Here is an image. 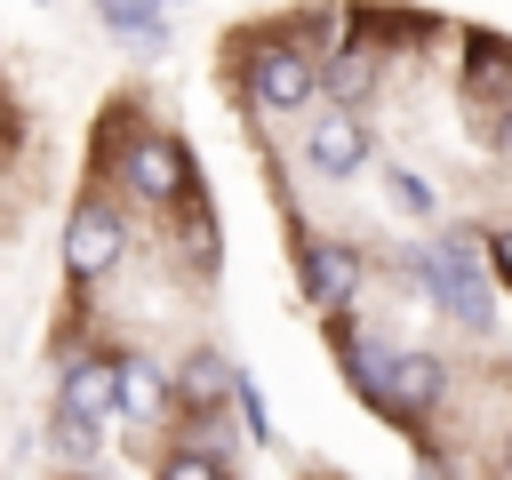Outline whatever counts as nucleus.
<instances>
[{"mask_svg": "<svg viewBox=\"0 0 512 480\" xmlns=\"http://www.w3.org/2000/svg\"><path fill=\"white\" fill-rule=\"evenodd\" d=\"M312 72H320L312 48H296V40H264V48L248 56V96H256L264 112H304V104H312Z\"/></svg>", "mask_w": 512, "mask_h": 480, "instance_id": "f257e3e1", "label": "nucleus"}, {"mask_svg": "<svg viewBox=\"0 0 512 480\" xmlns=\"http://www.w3.org/2000/svg\"><path fill=\"white\" fill-rule=\"evenodd\" d=\"M424 288L440 312H456L464 328H488V288H480V264H472V240H440L424 256Z\"/></svg>", "mask_w": 512, "mask_h": 480, "instance_id": "f03ea898", "label": "nucleus"}, {"mask_svg": "<svg viewBox=\"0 0 512 480\" xmlns=\"http://www.w3.org/2000/svg\"><path fill=\"white\" fill-rule=\"evenodd\" d=\"M120 248H128L120 216H112L104 200H80L72 224H64V272H72V280H104V272L120 264Z\"/></svg>", "mask_w": 512, "mask_h": 480, "instance_id": "7ed1b4c3", "label": "nucleus"}, {"mask_svg": "<svg viewBox=\"0 0 512 480\" xmlns=\"http://www.w3.org/2000/svg\"><path fill=\"white\" fill-rule=\"evenodd\" d=\"M128 192L136 200H184V184H192V160H184V144L176 136H128Z\"/></svg>", "mask_w": 512, "mask_h": 480, "instance_id": "20e7f679", "label": "nucleus"}, {"mask_svg": "<svg viewBox=\"0 0 512 480\" xmlns=\"http://www.w3.org/2000/svg\"><path fill=\"white\" fill-rule=\"evenodd\" d=\"M304 160H312V176L344 184V176L368 168V128H360L352 112H320V120L304 128Z\"/></svg>", "mask_w": 512, "mask_h": 480, "instance_id": "39448f33", "label": "nucleus"}, {"mask_svg": "<svg viewBox=\"0 0 512 480\" xmlns=\"http://www.w3.org/2000/svg\"><path fill=\"white\" fill-rule=\"evenodd\" d=\"M368 400H376L384 416L416 424V416L440 400V360H432V352H392V360H384V384H376Z\"/></svg>", "mask_w": 512, "mask_h": 480, "instance_id": "423d86ee", "label": "nucleus"}, {"mask_svg": "<svg viewBox=\"0 0 512 480\" xmlns=\"http://www.w3.org/2000/svg\"><path fill=\"white\" fill-rule=\"evenodd\" d=\"M352 288H360V256H352L344 240H312V248H304V296H312L320 312H344Z\"/></svg>", "mask_w": 512, "mask_h": 480, "instance_id": "0eeeda50", "label": "nucleus"}, {"mask_svg": "<svg viewBox=\"0 0 512 480\" xmlns=\"http://www.w3.org/2000/svg\"><path fill=\"white\" fill-rule=\"evenodd\" d=\"M368 88H376V48H368V40H344V48L320 56V72H312V96H328L336 112H352Z\"/></svg>", "mask_w": 512, "mask_h": 480, "instance_id": "6e6552de", "label": "nucleus"}, {"mask_svg": "<svg viewBox=\"0 0 512 480\" xmlns=\"http://www.w3.org/2000/svg\"><path fill=\"white\" fill-rule=\"evenodd\" d=\"M56 416L104 432V424L120 416V408H112V360H72V368H64V408H56Z\"/></svg>", "mask_w": 512, "mask_h": 480, "instance_id": "1a4fd4ad", "label": "nucleus"}, {"mask_svg": "<svg viewBox=\"0 0 512 480\" xmlns=\"http://www.w3.org/2000/svg\"><path fill=\"white\" fill-rule=\"evenodd\" d=\"M160 392H168V376H160L152 360H128V368H112V408H128V416H152V408H160Z\"/></svg>", "mask_w": 512, "mask_h": 480, "instance_id": "9d476101", "label": "nucleus"}, {"mask_svg": "<svg viewBox=\"0 0 512 480\" xmlns=\"http://www.w3.org/2000/svg\"><path fill=\"white\" fill-rule=\"evenodd\" d=\"M160 8L168 0H104V24L128 32V40H160Z\"/></svg>", "mask_w": 512, "mask_h": 480, "instance_id": "9b49d317", "label": "nucleus"}, {"mask_svg": "<svg viewBox=\"0 0 512 480\" xmlns=\"http://www.w3.org/2000/svg\"><path fill=\"white\" fill-rule=\"evenodd\" d=\"M160 480H224V472H216V456H208V448H176V456L160 464Z\"/></svg>", "mask_w": 512, "mask_h": 480, "instance_id": "f8f14e48", "label": "nucleus"}, {"mask_svg": "<svg viewBox=\"0 0 512 480\" xmlns=\"http://www.w3.org/2000/svg\"><path fill=\"white\" fill-rule=\"evenodd\" d=\"M384 184H392V200H400L408 216H432V192H424V176H408V168H384Z\"/></svg>", "mask_w": 512, "mask_h": 480, "instance_id": "ddd939ff", "label": "nucleus"}, {"mask_svg": "<svg viewBox=\"0 0 512 480\" xmlns=\"http://www.w3.org/2000/svg\"><path fill=\"white\" fill-rule=\"evenodd\" d=\"M56 448H64L72 464H88V456H96V432H88V424H72V416H56Z\"/></svg>", "mask_w": 512, "mask_h": 480, "instance_id": "4468645a", "label": "nucleus"}, {"mask_svg": "<svg viewBox=\"0 0 512 480\" xmlns=\"http://www.w3.org/2000/svg\"><path fill=\"white\" fill-rule=\"evenodd\" d=\"M232 400H240V416H248V432L264 440V432H272V416H264V400H256V384H232Z\"/></svg>", "mask_w": 512, "mask_h": 480, "instance_id": "2eb2a0df", "label": "nucleus"}, {"mask_svg": "<svg viewBox=\"0 0 512 480\" xmlns=\"http://www.w3.org/2000/svg\"><path fill=\"white\" fill-rule=\"evenodd\" d=\"M496 272L512 280V232H496Z\"/></svg>", "mask_w": 512, "mask_h": 480, "instance_id": "dca6fc26", "label": "nucleus"}]
</instances>
